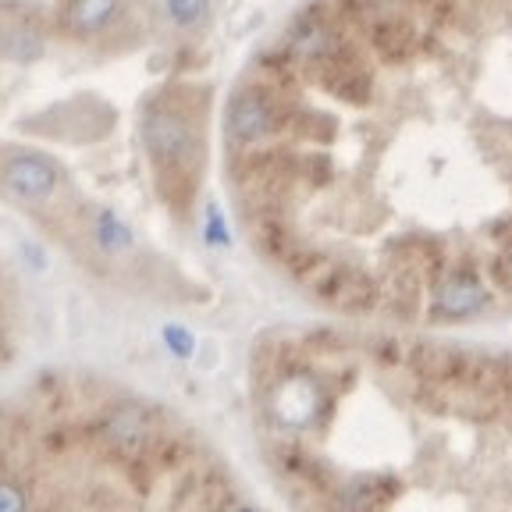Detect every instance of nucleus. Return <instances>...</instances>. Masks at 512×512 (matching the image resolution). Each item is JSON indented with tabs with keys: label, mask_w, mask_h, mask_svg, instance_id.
Segmentation results:
<instances>
[{
	"label": "nucleus",
	"mask_w": 512,
	"mask_h": 512,
	"mask_svg": "<svg viewBox=\"0 0 512 512\" xmlns=\"http://www.w3.org/2000/svg\"><path fill=\"white\" fill-rule=\"evenodd\" d=\"M253 424L288 512H512V345L303 328L253 345Z\"/></svg>",
	"instance_id": "1"
},
{
	"label": "nucleus",
	"mask_w": 512,
	"mask_h": 512,
	"mask_svg": "<svg viewBox=\"0 0 512 512\" xmlns=\"http://www.w3.org/2000/svg\"><path fill=\"white\" fill-rule=\"evenodd\" d=\"M143 146L160 175H185L200 157V132L182 107L157 100L143 114Z\"/></svg>",
	"instance_id": "2"
},
{
	"label": "nucleus",
	"mask_w": 512,
	"mask_h": 512,
	"mask_svg": "<svg viewBox=\"0 0 512 512\" xmlns=\"http://www.w3.org/2000/svg\"><path fill=\"white\" fill-rule=\"evenodd\" d=\"M0 182H4V189L15 200L36 207V203H47L57 192L61 171H57L54 160L40 157V153H15V157H8L0 164Z\"/></svg>",
	"instance_id": "3"
},
{
	"label": "nucleus",
	"mask_w": 512,
	"mask_h": 512,
	"mask_svg": "<svg viewBox=\"0 0 512 512\" xmlns=\"http://www.w3.org/2000/svg\"><path fill=\"white\" fill-rule=\"evenodd\" d=\"M121 8H125V0H68L64 4V25L75 36H96L118 18Z\"/></svg>",
	"instance_id": "4"
},
{
	"label": "nucleus",
	"mask_w": 512,
	"mask_h": 512,
	"mask_svg": "<svg viewBox=\"0 0 512 512\" xmlns=\"http://www.w3.org/2000/svg\"><path fill=\"white\" fill-rule=\"evenodd\" d=\"M214 0H164V15L175 29H196L210 15Z\"/></svg>",
	"instance_id": "5"
},
{
	"label": "nucleus",
	"mask_w": 512,
	"mask_h": 512,
	"mask_svg": "<svg viewBox=\"0 0 512 512\" xmlns=\"http://www.w3.org/2000/svg\"><path fill=\"white\" fill-rule=\"evenodd\" d=\"M93 235L96 242L107 249V253H118V249H125L128 242H132V235H128V228L118 221V217L111 214V210H100L93 221Z\"/></svg>",
	"instance_id": "6"
}]
</instances>
